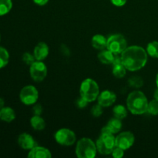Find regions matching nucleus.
Returning <instances> with one entry per match:
<instances>
[{
	"label": "nucleus",
	"mask_w": 158,
	"mask_h": 158,
	"mask_svg": "<svg viewBox=\"0 0 158 158\" xmlns=\"http://www.w3.org/2000/svg\"><path fill=\"white\" fill-rule=\"evenodd\" d=\"M122 63L127 69L137 71L142 69L148 62V53L141 46H131L121 53Z\"/></svg>",
	"instance_id": "1"
},
{
	"label": "nucleus",
	"mask_w": 158,
	"mask_h": 158,
	"mask_svg": "<svg viewBox=\"0 0 158 158\" xmlns=\"http://www.w3.org/2000/svg\"><path fill=\"white\" fill-rule=\"evenodd\" d=\"M127 109L135 115L143 114L148 112V101L146 96L141 91H133L127 99Z\"/></svg>",
	"instance_id": "2"
},
{
	"label": "nucleus",
	"mask_w": 158,
	"mask_h": 158,
	"mask_svg": "<svg viewBox=\"0 0 158 158\" xmlns=\"http://www.w3.org/2000/svg\"><path fill=\"white\" fill-rule=\"evenodd\" d=\"M97 152V145L91 139L83 137L77 142L76 154L79 158H94Z\"/></svg>",
	"instance_id": "3"
},
{
	"label": "nucleus",
	"mask_w": 158,
	"mask_h": 158,
	"mask_svg": "<svg viewBox=\"0 0 158 158\" xmlns=\"http://www.w3.org/2000/svg\"><path fill=\"white\" fill-rule=\"evenodd\" d=\"M80 97L88 102H93L98 98L100 89L97 82L92 79H86L81 83L80 89Z\"/></svg>",
	"instance_id": "4"
},
{
	"label": "nucleus",
	"mask_w": 158,
	"mask_h": 158,
	"mask_svg": "<svg viewBox=\"0 0 158 158\" xmlns=\"http://www.w3.org/2000/svg\"><path fill=\"white\" fill-rule=\"evenodd\" d=\"M97 151L103 155H107L112 153L116 147L115 137L113 134L101 133L100 137L97 140Z\"/></svg>",
	"instance_id": "5"
},
{
	"label": "nucleus",
	"mask_w": 158,
	"mask_h": 158,
	"mask_svg": "<svg viewBox=\"0 0 158 158\" xmlns=\"http://www.w3.org/2000/svg\"><path fill=\"white\" fill-rule=\"evenodd\" d=\"M127 47V43L124 37L120 34H115L107 39L106 49L116 55L122 53Z\"/></svg>",
	"instance_id": "6"
},
{
	"label": "nucleus",
	"mask_w": 158,
	"mask_h": 158,
	"mask_svg": "<svg viewBox=\"0 0 158 158\" xmlns=\"http://www.w3.org/2000/svg\"><path fill=\"white\" fill-rule=\"evenodd\" d=\"M39 93L36 88L33 86H26L21 89L19 98L22 103L25 105L35 104L38 100Z\"/></svg>",
	"instance_id": "7"
},
{
	"label": "nucleus",
	"mask_w": 158,
	"mask_h": 158,
	"mask_svg": "<svg viewBox=\"0 0 158 158\" xmlns=\"http://www.w3.org/2000/svg\"><path fill=\"white\" fill-rule=\"evenodd\" d=\"M55 139L56 142L63 146H71L75 143L77 137L73 131L66 128L60 129L56 133Z\"/></svg>",
	"instance_id": "8"
},
{
	"label": "nucleus",
	"mask_w": 158,
	"mask_h": 158,
	"mask_svg": "<svg viewBox=\"0 0 158 158\" xmlns=\"http://www.w3.org/2000/svg\"><path fill=\"white\" fill-rule=\"evenodd\" d=\"M29 73L34 81L41 82L47 75V67L44 63L36 60L30 66Z\"/></svg>",
	"instance_id": "9"
},
{
	"label": "nucleus",
	"mask_w": 158,
	"mask_h": 158,
	"mask_svg": "<svg viewBox=\"0 0 158 158\" xmlns=\"http://www.w3.org/2000/svg\"><path fill=\"white\" fill-rule=\"evenodd\" d=\"M134 141H135V137L134 134L129 131L121 133L115 137L116 147L122 148L124 151L131 148Z\"/></svg>",
	"instance_id": "10"
},
{
	"label": "nucleus",
	"mask_w": 158,
	"mask_h": 158,
	"mask_svg": "<svg viewBox=\"0 0 158 158\" xmlns=\"http://www.w3.org/2000/svg\"><path fill=\"white\" fill-rule=\"evenodd\" d=\"M98 103L103 107H107L115 103L117 100V96L114 92L110 90H104L99 94Z\"/></svg>",
	"instance_id": "11"
},
{
	"label": "nucleus",
	"mask_w": 158,
	"mask_h": 158,
	"mask_svg": "<svg viewBox=\"0 0 158 158\" xmlns=\"http://www.w3.org/2000/svg\"><path fill=\"white\" fill-rule=\"evenodd\" d=\"M18 143L20 148L24 150H31L37 146V143L33 137L27 133H23L19 136Z\"/></svg>",
	"instance_id": "12"
},
{
	"label": "nucleus",
	"mask_w": 158,
	"mask_h": 158,
	"mask_svg": "<svg viewBox=\"0 0 158 158\" xmlns=\"http://www.w3.org/2000/svg\"><path fill=\"white\" fill-rule=\"evenodd\" d=\"M122 122L121 120L116 117L109 120L106 126L103 127L101 130V133H107V134H117L121 130Z\"/></svg>",
	"instance_id": "13"
},
{
	"label": "nucleus",
	"mask_w": 158,
	"mask_h": 158,
	"mask_svg": "<svg viewBox=\"0 0 158 158\" xmlns=\"http://www.w3.org/2000/svg\"><path fill=\"white\" fill-rule=\"evenodd\" d=\"M33 55L37 61H43L49 55V46L43 42L39 43L34 49Z\"/></svg>",
	"instance_id": "14"
},
{
	"label": "nucleus",
	"mask_w": 158,
	"mask_h": 158,
	"mask_svg": "<svg viewBox=\"0 0 158 158\" xmlns=\"http://www.w3.org/2000/svg\"><path fill=\"white\" fill-rule=\"evenodd\" d=\"M29 158H50L52 157L51 152L46 148L43 147L35 146L28 154Z\"/></svg>",
	"instance_id": "15"
},
{
	"label": "nucleus",
	"mask_w": 158,
	"mask_h": 158,
	"mask_svg": "<svg viewBox=\"0 0 158 158\" xmlns=\"http://www.w3.org/2000/svg\"><path fill=\"white\" fill-rule=\"evenodd\" d=\"M15 118V113L9 106H4L0 110V120L6 123H11Z\"/></svg>",
	"instance_id": "16"
},
{
	"label": "nucleus",
	"mask_w": 158,
	"mask_h": 158,
	"mask_svg": "<svg viewBox=\"0 0 158 158\" xmlns=\"http://www.w3.org/2000/svg\"><path fill=\"white\" fill-rule=\"evenodd\" d=\"M91 43L94 49H98V50H103L105 48H106L107 40L101 34H97L92 38Z\"/></svg>",
	"instance_id": "17"
},
{
	"label": "nucleus",
	"mask_w": 158,
	"mask_h": 158,
	"mask_svg": "<svg viewBox=\"0 0 158 158\" xmlns=\"http://www.w3.org/2000/svg\"><path fill=\"white\" fill-rule=\"evenodd\" d=\"M115 55L116 54H114L109 49H106V50L103 49L98 54V60L103 64H112L115 58Z\"/></svg>",
	"instance_id": "18"
},
{
	"label": "nucleus",
	"mask_w": 158,
	"mask_h": 158,
	"mask_svg": "<svg viewBox=\"0 0 158 158\" xmlns=\"http://www.w3.org/2000/svg\"><path fill=\"white\" fill-rule=\"evenodd\" d=\"M31 126L32 127L34 130L35 131H42L46 127V123L45 120L42 118L40 116L34 115L30 120Z\"/></svg>",
	"instance_id": "19"
},
{
	"label": "nucleus",
	"mask_w": 158,
	"mask_h": 158,
	"mask_svg": "<svg viewBox=\"0 0 158 158\" xmlns=\"http://www.w3.org/2000/svg\"><path fill=\"white\" fill-rule=\"evenodd\" d=\"M12 8V0H0V16L6 15Z\"/></svg>",
	"instance_id": "20"
},
{
	"label": "nucleus",
	"mask_w": 158,
	"mask_h": 158,
	"mask_svg": "<svg viewBox=\"0 0 158 158\" xmlns=\"http://www.w3.org/2000/svg\"><path fill=\"white\" fill-rule=\"evenodd\" d=\"M113 112H114V117L120 119V120H123L127 116V110L123 105H117L114 108Z\"/></svg>",
	"instance_id": "21"
},
{
	"label": "nucleus",
	"mask_w": 158,
	"mask_h": 158,
	"mask_svg": "<svg viewBox=\"0 0 158 158\" xmlns=\"http://www.w3.org/2000/svg\"><path fill=\"white\" fill-rule=\"evenodd\" d=\"M126 67L123 66V63L117 64L113 66V74L117 78H123L126 75Z\"/></svg>",
	"instance_id": "22"
},
{
	"label": "nucleus",
	"mask_w": 158,
	"mask_h": 158,
	"mask_svg": "<svg viewBox=\"0 0 158 158\" xmlns=\"http://www.w3.org/2000/svg\"><path fill=\"white\" fill-rule=\"evenodd\" d=\"M9 61V53L7 49L0 46V69L6 67Z\"/></svg>",
	"instance_id": "23"
},
{
	"label": "nucleus",
	"mask_w": 158,
	"mask_h": 158,
	"mask_svg": "<svg viewBox=\"0 0 158 158\" xmlns=\"http://www.w3.org/2000/svg\"><path fill=\"white\" fill-rule=\"evenodd\" d=\"M147 52L154 58H158V42L153 41L148 45Z\"/></svg>",
	"instance_id": "24"
},
{
	"label": "nucleus",
	"mask_w": 158,
	"mask_h": 158,
	"mask_svg": "<svg viewBox=\"0 0 158 158\" xmlns=\"http://www.w3.org/2000/svg\"><path fill=\"white\" fill-rule=\"evenodd\" d=\"M128 83L131 86L134 88H140L143 85V80H142L141 77L134 76V77H131L128 80Z\"/></svg>",
	"instance_id": "25"
},
{
	"label": "nucleus",
	"mask_w": 158,
	"mask_h": 158,
	"mask_svg": "<svg viewBox=\"0 0 158 158\" xmlns=\"http://www.w3.org/2000/svg\"><path fill=\"white\" fill-rule=\"evenodd\" d=\"M148 112L151 115H158V100L154 99L148 103Z\"/></svg>",
	"instance_id": "26"
},
{
	"label": "nucleus",
	"mask_w": 158,
	"mask_h": 158,
	"mask_svg": "<svg viewBox=\"0 0 158 158\" xmlns=\"http://www.w3.org/2000/svg\"><path fill=\"white\" fill-rule=\"evenodd\" d=\"M35 58L34 56V55H31L29 52H25L23 55V61L26 63V65H29V66H31L32 63L35 61Z\"/></svg>",
	"instance_id": "27"
},
{
	"label": "nucleus",
	"mask_w": 158,
	"mask_h": 158,
	"mask_svg": "<svg viewBox=\"0 0 158 158\" xmlns=\"http://www.w3.org/2000/svg\"><path fill=\"white\" fill-rule=\"evenodd\" d=\"M91 114L95 117H100L102 115V114H103V106L99 104V103L95 105V106H94L92 110H91Z\"/></svg>",
	"instance_id": "28"
},
{
	"label": "nucleus",
	"mask_w": 158,
	"mask_h": 158,
	"mask_svg": "<svg viewBox=\"0 0 158 158\" xmlns=\"http://www.w3.org/2000/svg\"><path fill=\"white\" fill-rule=\"evenodd\" d=\"M112 155L115 158H121L124 155V150L118 147H115L112 151Z\"/></svg>",
	"instance_id": "29"
},
{
	"label": "nucleus",
	"mask_w": 158,
	"mask_h": 158,
	"mask_svg": "<svg viewBox=\"0 0 158 158\" xmlns=\"http://www.w3.org/2000/svg\"><path fill=\"white\" fill-rule=\"evenodd\" d=\"M89 103L88 101H86L85 99H83V97H80L77 100V106H78L79 108H84L85 106H87V103Z\"/></svg>",
	"instance_id": "30"
},
{
	"label": "nucleus",
	"mask_w": 158,
	"mask_h": 158,
	"mask_svg": "<svg viewBox=\"0 0 158 158\" xmlns=\"http://www.w3.org/2000/svg\"><path fill=\"white\" fill-rule=\"evenodd\" d=\"M42 112H43V107H42L41 105L39 104V103L35 104V106H34V107H33L34 115L40 116V115H41Z\"/></svg>",
	"instance_id": "31"
},
{
	"label": "nucleus",
	"mask_w": 158,
	"mask_h": 158,
	"mask_svg": "<svg viewBox=\"0 0 158 158\" xmlns=\"http://www.w3.org/2000/svg\"><path fill=\"white\" fill-rule=\"evenodd\" d=\"M111 2L114 5V6H117V7H120L126 4L127 0H110Z\"/></svg>",
	"instance_id": "32"
},
{
	"label": "nucleus",
	"mask_w": 158,
	"mask_h": 158,
	"mask_svg": "<svg viewBox=\"0 0 158 158\" xmlns=\"http://www.w3.org/2000/svg\"><path fill=\"white\" fill-rule=\"evenodd\" d=\"M33 2L38 6H45L46 4H47L49 0H33Z\"/></svg>",
	"instance_id": "33"
},
{
	"label": "nucleus",
	"mask_w": 158,
	"mask_h": 158,
	"mask_svg": "<svg viewBox=\"0 0 158 158\" xmlns=\"http://www.w3.org/2000/svg\"><path fill=\"white\" fill-rule=\"evenodd\" d=\"M5 106V101L4 100H3L2 98H1L0 97V110L2 109V108H3Z\"/></svg>",
	"instance_id": "34"
},
{
	"label": "nucleus",
	"mask_w": 158,
	"mask_h": 158,
	"mask_svg": "<svg viewBox=\"0 0 158 158\" xmlns=\"http://www.w3.org/2000/svg\"><path fill=\"white\" fill-rule=\"evenodd\" d=\"M154 99H156V100H158V88L157 89H156L155 91H154Z\"/></svg>",
	"instance_id": "35"
},
{
	"label": "nucleus",
	"mask_w": 158,
	"mask_h": 158,
	"mask_svg": "<svg viewBox=\"0 0 158 158\" xmlns=\"http://www.w3.org/2000/svg\"><path fill=\"white\" fill-rule=\"evenodd\" d=\"M156 83H157V88H158V73H157V78H156Z\"/></svg>",
	"instance_id": "36"
},
{
	"label": "nucleus",
	"mask_w": 158,
	"mask_h": 158,
	"mask_svg": "<svg viewBox=\"0 0 158 158\" xmlns=\"http://www.w3.org/2000/svg\"><path fill=\"white\" fill-rule=\"evenodd\" d=\"M0 40H1V35H0Z\"/></svg>",
	"instance_id": "37"
}]
</instances>
